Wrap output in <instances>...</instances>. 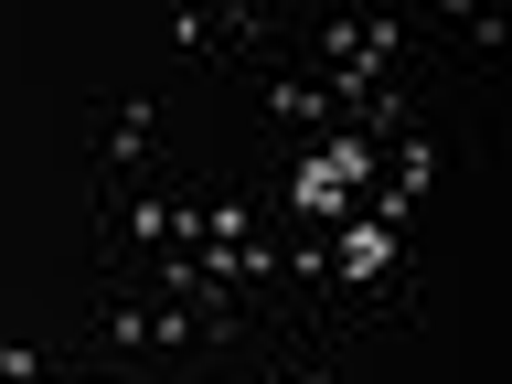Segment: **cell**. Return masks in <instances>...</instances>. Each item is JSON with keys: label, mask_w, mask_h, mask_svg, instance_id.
<instances>
[{"label": "cell", "mask_w": 512, "mask_h": 384, "mask_svg": "<svg viewBox=\"0 0 512 384\" xmlns=\"http://www.w3.org/2000/svg\"><path fill=\"white\" fill-rule=\"evenodd\" d=\"M256 342H267V331H256V310L235 288L171 299V288H150V278H96L64 374H86V384H224V374H246Z\"/></svg>", "instance_id": "6da1fadb"}, {"label": "cell", "mask_w": 512, "mask_h": 384, "mask_svg": "<svg viewBox=\"0 0 512 384\" xmlns=\"http://www.w3.org/2000/svg\"><path fill=\"white\" fill-rule=\"evenodd\" d=\"M246 86H256V107H267V118L288 128V139H331V128H342V96L320 86V75H299V64H246Z\"/></svg>", "instance_id": "7a4b0ae2"}, {"label": "cell", "mask_w": 512, "mask_h": 384, "mask_svg": "<svg viewBox=\"0 0 512 384\" xmlns=\"http://www.w3.org/2000/svg\"><path fill=\"white\" fill-rule=\"evenodd\" d=\"M150 128H160V96H118L96 118V182H150Z\"/></svg>", "instance_id": "3957f363"}, {"label": "cell", "mask_w": 512, "mask_h": 384, "mask_svg": "<svg viewBox=\"0 0 512 384\" xmlns=\"http://www.w3.org/2000/svg\"><path fill=\"white\" fill-rule=\"evenodd\" d=\"M0 384H75V374L43 363V352H22V342H0Z\"/></svg>", "instance_id": "277c9868"}]
</instances>
